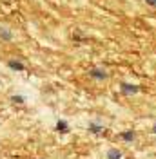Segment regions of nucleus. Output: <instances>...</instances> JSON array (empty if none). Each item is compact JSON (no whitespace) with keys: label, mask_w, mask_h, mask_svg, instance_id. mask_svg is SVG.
Segmentation results:
<instances>
[{"label":"nucleus","mask_w":156,"mask_h":159,"mask_svg":"<svg viewBox=\"0 0 156 159\" xmlns=\"http://www.w3.org/2000/svg\"><path fill=\"white\" fill-rule=\"evenodd\" d=\"M89 78L96 80V81H105L109 78V72L104 67H95V69L89 70Z\"/></svg>","instance_id":"f03ea898"},{"label":"nucleus","mask_w":156,"mask_h":159,"mask_svg":"<svg viewBox=\"0 0 156 159\" xmlns=\"http://www.w3.org/2000/svg\"><path fill=\"white\" fill-rule=\"evenodd\" d=\"M105 157H107V159H122V157H124V154H122V150H120V148L113 147V148H109V150H107Z\"/></svg>","instance_id":"20e7f679"},{"label":"nucleus","mask_w":156,"mask_h":159,"mask_svg":"<svg viewBox=\"0 0 156 159\" xmlns=\"http://www.w3.org/2000/svg\"><path fill=\"white\" fill-rule=\"evenodd\" d=\"M151 132H153V134H156V119H154V123H153V127H151Z\"/></svg>","instance_id":"1a4fd4ad"},{"label":"nucleus","mask_w":156,"mask_h":159,"mask_svg":"<svg viewBox=\"0 0 156 159\" xmlns=\"http://www.w3.org/2000/svg\"><path fill=\"white\" fill-rule=\"evenodd\" d=\"M120 92L124 96H136L140 92V85L138 83H131V81H122L120 83Z\"/></svg>","instance_id":"f257e3e1"},{"label":"nucleus","mask_w":156,"mask_h":159,"mask_svg":"<svg viewBox=\"0 0 156 159\" xmlns=\"http://www.w3.org/2000/svg\"><path fill=\"white\" fill-rule=\"evenodd\" d=\"M89 130H91L93 134H102V132H104V127L98 125V123H91V125H89Z\"/></svg>","instance_id":"39448f33"},{"label":"nucleus","mask_w":156,"mask_h":159,"mask_svg":"<svg viewBox=\"0 0 156 159\" xmlns=\"http://www.w3.org/2000/svg\"><path fill=\"white\" fill-rule=\"evenodd\" d=\"M9 67L15 70H24L26 67H24V63H20V61H15V60H11L9 61Z\"/></svg>","instance_id":"423d86ee"},{"label":"nucleus","mask_w":156,"mask_h":159,"mask_svg":"<svg viewBox=\"0 0 156 159\" xmlns=\"http://www.w3.org/2000/svg\"><path fill=\"white\" fill-rule=\"evenodd\" d=\"M56 129H58L60 132H64V134L69 132V127H67V123H66V121H58V123H56Z\"/></svg>","instance_id":"0eeeda50"},{"label":"nucleus","mask_w":156,"mask_h":159,"mask_svg":"<svg viewBox=\"0 0 156 159\" xmlns=\"http://www.w3.org/2000/svg\"><path fill=\"white\" fill-rule=\"evenodd\" d=\"M147 6H151V7H156V0H144Z\"/></svg>","instance_id":"6e6552de"},{"label":"nucleus","mask_w":156,"mask_h":159,"mask_svg":"<svg viewBox=\"0 0 156 159\" xmlns=\"http://www.w3.org/2000/svg\"><path fill=\"white\" fill-rule=\"evenodd\" d=\"M120 138H122V141H125V143H133L136 139V132L134 130H124L120 134Z\"/></svg>","instance_id":"7ed1b4c3"}]
</instances>
